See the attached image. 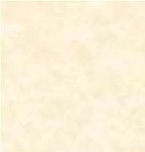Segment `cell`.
I'll return each instance as SVG.
<instances>
[]
</instances>
